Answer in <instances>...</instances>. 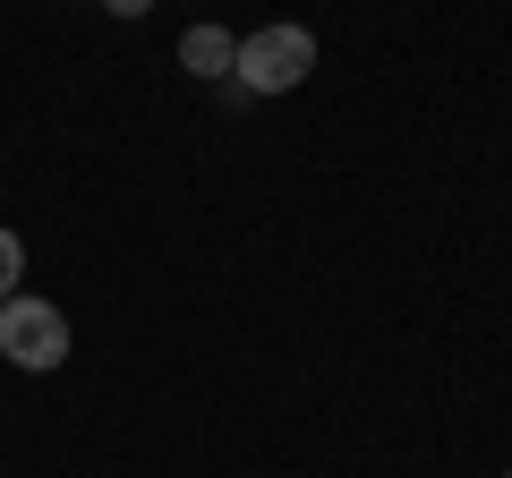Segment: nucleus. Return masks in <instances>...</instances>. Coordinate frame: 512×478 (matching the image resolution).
I'll return each instance as SVG.
<instances>
[{"mask_svg": "<svg viewBox=\"0 0 512 478\" xmlns=\"http://www.w3.org/2000/svg\"><path fill=\"white\" fill-rule=\"evenodd\" d=\"M103 9H111V18H146L154 0H103Z\"/></svg>", "mask_w": 512, "mask_h": 478, "instance_id": "5", "label": "nucleus"}, {"mask_svg": "<svg viewBox=\"0 0 512 478\" xmlns=\"http://www.w3.org/2000/svg\"><path fill=\"white\" fill-rule=\"evenodd\" d=\"M0 359L9 368H26V376H43V368H60L69 359V316L52 308V299H0Z\"/></svg>", "mask_w": 512, "mask_h": 478, "instance_id": "2", "label": "nucleus"}, {"mask_svg": "<svg viewBox=\"0 0 512 478\" xmlns=\"http://www.w3.org/2000/svg\"><path fill=\"white\" fill-rule=\"evenodd\" d=\"M308 69H316L308 26H256V35H239V60H231L239 94H291V86H308Z\"/></svg>", "mask_w": 512, "mask_h": 478, "instance_id": "1", "label": "nucleus"}, {"mask_svg": "<svg viewBox=\"0 0 512 478\" xmlns=\"http://www.w3.org/2000/svg\"><path fill=\"white\" fill-rule=\"evenodd\" d=\"M231 60H239L231 26H188V35H180V69L188 77H231Z\"/></svg>", "mask_w": 512, "mask_h": 478, "instance_id": "3", "label": "nucleus"}, {"mask_svg": "<svg viewBox=\"0 0 512 478\" xmlns=\"http://www.w3.org/2000/svg\"><path fill=\"white\" fill-rule=\"evenodd\" d=\"M18 274H26V239L0 231V299H18Z\"/></svg>", "mask_w": 512, "mask_h": 478, "instance_id": "4", "label": "nucleus"}]
</instances>
